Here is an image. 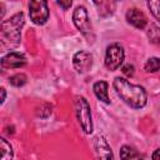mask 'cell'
<instances>
[{
  "label": "cell",
  "instance_id": "4",
  "mask_svg": "<svg viewBox=\"0 0 160 160\" xmlns=\"http://www.w3.org/2000/svg\"><path fill=\"white\" fill-rule=\"evenodd\" d=\"M72 21L76 26V29L88 39V41H92L94 39V32H92V26L90 24L88 11L84 6H78L74 10L72 14Z\"/></svg>",
  "mask_w": 160,
  "mask_h": 160
},
{
  "label": "cell",
  "instance_id": "21",
  "mask_svg": "<svg viewBox=\"0 0 160 160\" xmlns=\"http://www.w3.org/2000/svg\"><path fill=\"white\" fill-rule=\"evenodd\" d=\"M0 91H1V104L5 101V96H6V92H5V89L4 88H1L0 89Z\"/></svg>",
  "mask_w": 160,
  "mask_h": 160
},
{
  "label": "cell",
  "instance_id": "11",
  "mask_svg": "<svg viewBox=\"0 0 160 160\" xmlns=\"http://www.w3.org/2000/svg\"><path fill=\"white\" fill-rule=\"evenodd\" d=\"M94 92L96 95V98L99 100H101L102 102L105 104H109L110 102V99H109V85L106 81H96L94 84Z\"/></svg>",
  "mask_w": 160,
  "mask_h": 160
},
{
  "label": "cell",
  "instance_id": "1",
  "mask_svg": "<svg viewBox=\"0 0 160 160\" xmlns=\"http://www.w3.org/2000/svg\"><path fill=\"white\" fill-rule=\"evenodd\" d=\"M114 88H115L118 95L120 96V99L129 106H131L134 109H140V108L145 106L148 96H146V91L142 86L132 84L129 80L118 76L114 80Z\"/></svg>",
  "mask_w": 160,
  "mask_h": 160
},
{
  "label": "cell",
  "instance_id": "18",
  "mask_svg": "<svg viewBox=\"0 0 160 160\" xmlns=\"http://www.w3.org/2000/svg\"><path fill=\"white\" fill-rule=\"evenodd\" d=\"M121 71H122L128 78H131V76L134 75V72H135V68H134L132 65H130V64H126V65L122 66Z\"/></svg>",
  "mask_w": 160,
  "mask_h": 160
},
{
  "label": "cell",
  "instance_id": "15",
  "mask_svg": "<svg viewBox=\"0 0 160 160\" xmlns=\"http://www.w3.org/2000/svg\"><path fill=\"white\" fill-rule=\"evenodd\" d=\"M145 71L146 72H155L160 70V58H150L145 62Z\"/></svg>",
  "mask_w": 160,
  "mask_h": 160
},
{
  "label": "cell",
  "instance_id": "6",
  "mask_svg": "<svg viewBox=\"0 0 160 160\" xmlns=\"http://www.w3.org/2000/svg\"><path fill=\"white\" fill-rule=\"evenodd\" d=\"M124 58H125V52H124L122 46L119 44H111L106 49L105 66L108 68V70L114 71L118 68H120V65L124 61Z\"/></svg>",
  "mask_w": 160,
  "mask_h": 160
},
{
  "label": "cell",
  "instance_id": "16",
  "mask_svg": "<svg viewBox=\"0 0 160 160\" xmlns=\"http://www.w3.org/2000/svg\"><path fill=\"white\" fill-rule=\"evenodd\" d=\"M26 80H28L26 75H25V74H22V72H19V74H15V75L10 76V79H9V82H10L12 86H16V88H19V86H22V85H25V84H26Z\"/></svg>",
  "mask_w": 160,
  "mask_h": 160
},
{
  "label": "cell",
  "instance_id": "5",
  "mask_svg": "<svg viewBox=\"0 0 160 160\" xmlns=\"http://www.w3.org/2000/svg\"><path fill=\"white\" fill-rule=\"evenodd\" d=\"M29 15L34 24L42 25L49 19L48 0H30L29 1Z\"/></svg>",
  "mask_w": 160,
  "mask_h": 160
},
{
  "label": "cell",
  "instance_id": "19",
  "mask_svg": "<svg viewBox=\"0 0 160 160\" xmlns=\"http://www.w3.org/2000/svg\"><path fill=\"white\" fill-rule=\"evenodd\" d=\"M58 5H60V8H62L64 10L70 9V6L72 5V0H56Z\"/></svg>",
  "mask_w": 160,
  "mask_h": 160
},
{
  "label": "cell",
  "instance_id": "13",
  "mask_svg": "<svg viewBox=\"0 0 160 160\" xmlns=\"http://www.w3.org/2000/svg\"><path fill=\"white\" fill-rule=\"evenodd\" d=\"M146 34H148L149 40H150L152 44L160 46V28H159V26H156L155 24H151V25L148 28Z\"/></svg>",
  "mask_w": 160,
  "mask_h": 160
},
{
  "label": "cell",
  "instance_id": "9",
  "mask_svg": "<svg viewBox=\"0 0 160 160\" xmlns=\"http://www.w3.org/2000/svg\"><path fill=\"white\" fill-rule=\"evenodd\" d=\"M126 21L132 25L136 29H144L148 24V19L145 16V14L142 11H140L139 9H129L126 11Z\"/></svg>",
  "mask_w": 160,
  "mask_h": 160
},
{
  "label": "cell",
  "instance_id": "2",
  "mask_svg": "<svg viewBox=\"0 0 160 160\" xmlns=\"http://www.w3.org/2000/svg\"><path fill=\"white\" fill-rule=\"evenodd\" d=\"M24 26V14L18 12L10 19L4 20L0 28L1 46L4 49H12L20 42V32Z\"/></svg>",
  "mask_w": 160,
  "mask_h": 160
},
{
  "label": "cell",
  "instance_id": "17",
  "mask_svg": "<svg viewBox=\"0 0 160 160\" xmlns=\"http://www.w3.org/2000/svg\"><path fill=\"white\" fill-rule=\"evenodd\" d=\"M148 8L154 18L160 21V0H148Z\"/></svg>",
  "mask_w": 160,
  "mask_h": 160
},
{
  "label": "cell",
  "instance_id": "14",
  "mask_svg": "<svg viewBox=\"0 0 160 160\" xmlns=\"http://www.w3.org/2000/svg\"><path fill=\"white\" fill-rule=\"evenodd\" d=\"M120 158L121 159H140L141 155L136 150H134L132 148H130L128 145H124L120 150Z\"/></svg>",
  "mask_w": 160,
  "mask_h": 160
},
{
  "label": "cell",
  "instance_id": "3",
  "mask_svg": "<svg viewBox=\"0 0 160 160\" xmlns=\"http://www.w3.org/2000/svg\"><path fill=\"white\" fill-rule=\"evenodd\" d=\"M75 114L81 129L86 134L92 132V119H91V110L90 105L84 96H76L75 99Z\"/></svg>",
  "mask_w": 160,
  "mask_h": 160
},
{
  "label": "cell",
  "instance_id": "12",
  "mask_svg": "<svg viewBox=\"0 0 160 160\" xmlns=\"http://www.w3.org/2000/svg\"><path fill=\"white\" fill-rule=\"evenodd\" d=\"M11 158H12V148L5 139L1 138L0 139V159L10 160Z\"/></svg>",
  "mask_w": 160,
  "mask_h": 160
},
{
  "label": "cell",
  "instance_id": "7",
  "mask_svg": "<svg viewBox=\"0 0 160 160\" xmlns=\"http://www.w3.org/2000/svg\"><path fill=\"white\" fill-rule=\"evenodd\" d=\"M72 64L79 74H84L89 71L92 66V55L84 50L78 51L72 58Z\"/></svg>",
  "mask_w": 160,
  "mask_h": 160
},
{
  "label": "cell",
  "instance_id": "8",
  "mask_svg": "<svg viewBox=\"0 0 160 160\" xmlns=\"http://www.w3.org/2000/svg\"><path fill=\"white\" fill-rule=\"evenodd\" d=\"M26 64V58L18 51H11L1 59L2 69H19Z\"/></svg>",
  "mask_w": 160,
  "mask_h": 160
},
{
  "label": "cell",
  "instance_id": "22",
  "mask_svg": "<svg viewBox=\"0 0 160 160\" xmlns=\"http://www.w3.org/2000/svg\"><path fill=\"white\" fill-rule=\"evenodd\" d=\"M92 2L96 4V5H100V4L102 2V0H92Z\"/></svg>",
  "mask_w": 160,
  "mask_h": 160
},
{
  "label": "cell",
  "instance_id": "10",
  "mask_svg": "<svg viewBox=\"0 0 160 160\" xmlns=\"http://www.w3.org/2000/svg\"><path fill=\"white\" fill-rule=\"evenodd\" d=\"M94 149L95 152L99 158L101 159H112V151L109 146V144L106 142V140L102 136H96L95 138V142H94Z\"/></svg>",
  "mask_w": 160,
  "mask_h": 160
},
{
  "label": "cell",
  "instance_id": "20",
  "mask_svg": "<svg viewBox=\"0 0 160 160\" xmlns=\"http://www.w3.org/2000/svg\"><path fill=\"white\" fill-rule=\"evenodd\" d=\"M151 158H152L154 160H158V159H160V149L155 150V152L151 155Z\"/></svg>",
  "mask_w": 160,
  "mask_h": 160
}]
</instances>
